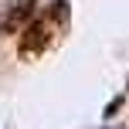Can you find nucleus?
I'll use <instances>...</instances> for the list:
<instances>
[{"label":"nucleus","mask_w":129,"mask_h":129,"mask_svg":"<svg viewBox=\"0 0 129 129\" xmlns=\"http://www.w3.org/2000/svg\"><path fill=\"white\" fill-rule=\"evenodd\" d=\"M68 17H71L68 0H54V4H48L41 14H34L24 24V34H20V58L34 61V58H41L48 48H54L61 41L64 27H68Z\"/></svg>","instance_id":"f257e3e1"},{"label":"nucleus","mask_w":129,"mask_h":129,"mask_svg":"<svg viewBox=\"0 0 129 129\" xmlns=\"http://www.w3.org/2000/svg\"><path fill=\"white\" fill-rule=\"evenodd\" d=\"M34 7H38V0H14V4L0 14V34H17V31H24V24L34 17Z\"/></svg>","instance_id":"f03ea898"}]
</instances>
